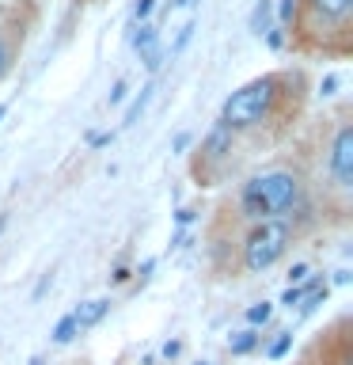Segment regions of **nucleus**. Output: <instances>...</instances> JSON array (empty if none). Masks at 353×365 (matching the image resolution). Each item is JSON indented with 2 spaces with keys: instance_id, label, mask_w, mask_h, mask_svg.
Masks as SVG:
<instances>
[{
  "instance_id": "1",
  "label": "nucleus",
  "mask_w": 353,
  "mask_h": 365,
  "mask_svg": "<svg viewBox=\"0 0 353 365\" xmlns=\"http://www.w3.org/2000/svg\"><path fill=\"white\" fill-rule=\"evenodd\" d=\"M296 198H300V182L289 171H262V175L247 179L239 190V210L251 221H278L281 213H289Z\"/></svg>"
},
{
  "instance_id": "2",
  "label": "nucleus",
  "mask_w": 353,
  "mask_h": 365,
  "mask_svg": "<svg viewBox=\"0 0 353 365\" xmlns=\"http://www.w3.org/2000/svg\"><path fill=\"white\" fill-rule=\"evenodd\" d=\"M273 99H278V80L273 76H262V80H251V84L236 88L232 96L224 99L221 107V125L224 130H239V125H255L270 114Z\"/></svg>"
},
{
  "instance_id": "3",
  "label": "nucleus",
  "mask_w": 353,
  "mask_h": 365,
  "mask_svg": "<svg viewBox=\"0 0 353 365\" xmlns=\"http://www.w3.org/2000/svg\"><path fill=\"white\" fill-rule=\"evenodd\" d=\"M285 247H289V225L258 221L255 228H251L247 244H243V267L255 270V274L266 270V267H273V262L285 255Z\"/></svg>"
},
{
  "instance_id": "4",
  "label": "nucleus",
  "mask_w": 353,
  "mask_h": 365,
  "mask_svg": "<svg viewBox=\"0 0 353 365\" xmlns=\"http://www.w3.org/2000/svg\"><path fill=\"white\" fill-rule=\"evenodd\" d=\"M330 175H334L338 187H353V130L342 125L334 133V145H330Z\"/></svg>"
},
{
  "instance_id": "5",
  "label": "nucleus",
  "mask_w": 353,
  "mask_h": 365,
  "mask_svg": "<svg viewBox=\"0 0 353 365\" xmlns=\"http://www.w3.org/2000/svg\"><path fill=\"white\" fill-rule=\"evenodd\" d=\"M107 312H110V301H107V297H91V301H84L76 312H68V316H73L76 331H84V327H95Z\"/></svg>"
},
{
  "instance_id": "6",
  "label": "nucleus",
  "mask_w": 353,
  "mask_h": 365,
  "mask_svg": "<svg viewBox=\"0 0 353 365\" xmlns=\"http://www.w3.org/2000/svg\"><path fill=\"white\" fill-rule=\"evenodd\" d=\"M152 91H156V84H144V88H141V96H137V99L130 103V110H125L122 125H133L137 118H141V114H144V107H148V103H152Z\"/></svg>"
},
{
  "instance_id": "7",
  "label": "nucleus",
  "mask_w": 353,
  "mask_h": 365,
  "mask_svg": "<svg viewBox=\"0 0 353 365\" xmlns=\"http://www.w3.org/2000/svg\"><path fill=\"white\" fill-rule=\"evenodd\" d=\"M156 46H159V34H156V27H152V23H141V31L133 34V50L144 57L148 50H156Z\"/></svg>"
},
{
  "instance_id": "8",
  "label": "nucleus",
  "mask_w": 353,
  "mask_h": 365,
  "mask_svg": "<svg viewBox=\"0 0 353 365\" xmlns=\"http://www.w3.org/2000/svg\"><path fill=\"white\" fill-rule=\"evenodd\" d=\"M258 346V331H236V335H228V350H232V354H251V350H255Z\"/></svg>"
},
{
  "instance_id": "9",
  "label": "nucleus",
  "mask_w": 353,
  "mask_h": 365,
  "mask_svg": "<svg viewBox=\"0 0 353 365\" xmlns=\"http://www.w3.org/2000/svg\"><path fill=\"white\" fill-rule=\"evenodd\" d=\"M312 8L319 16H330V19H342L346 11L353 8V0H312Z\"/></svg>"
},
{
  "instance_id": "10",
  "label": "nucleus",
  "mask_w": 353,
  "mask_h": 365,
  "mask_svg": "<svg viewBox=\"0 0 353 365\" xmlns=\"http://www.w3.org/2000/svg\"><path fill=\"white\" fill-rule=\"evenodd\" d=\"M270 11H273V4H270V0H258V4H255V11H251V31H255V34H266Z\"/></svg>"
},
{
  "instance_id": "11",
  "label": "nucleus",
  "mask_w": 353,
  "mask_h": 365,
  "mask_svg": "<svg viewBox=\"0 0 353 365\" xmlns=\"http://www.w3.org/2000/svg\"><path fill=\"white\" fill-rule=\"evenodd\" d=\"M80 335L76 324H73V316H65V319H57V327H53V342L57 346H65V342H73Z\"/></svg>"
},
{
  "instance_id": "12",
  "label": "nucleus",
  "mask_w": 353,
  "mask_h": 365,
  "mask_svg": "<svg viewBox=\"0 0 353 365\" xmlns=\"http://www.w3.org/2000/svg\"><path fill=\"white\" fill-rule=\"evenodd\" d=\"M194 31H198V23H194V19H190V23H182V27H179V38L171 42V50H167V57H179L182 50H186V42L194 38Z\"/></svg>"
},
{
  "instance_id": "13",
  "label": "nucleus",
  "mask_w": 353,
  "mask_h": 365,
  "mask_svg": "<svg viewBox=\"0 0 353 365\" xmlns=\"http://www.w3.org/2000/svg\"><path fill=\"white\" fill-rule=\"evenodd\" d=\"M323 301H327V285H315L312 293H304V304H300V312H304V316H307V312H315V308L323 304Z\"/></svg>"
},
{
  "instance_id": "14",
  "label": "nucleus",
  "mask_w": 353,
  "mask_h": 365,
  "mask_svg": "<svg viewBox=\"0 0 353 365\" xmlns=\"http://www.w3.org/2000/svg\"><path fill=\"white\" fill-rule=\"evenodd\" d=\"M270 316H273V304H266V301H262V304H251V308H247V324H255V327H258V324H266Z\"/></svg>"
},
{
  "instance_id": "15",
  "label": "nucleus",
  "mask_w": 353,
  "mask_h": 365,
  "mask_svg": "<svg viewBox=\"0 0 353 365\" xmlns=\"http://www.w3.org/2000/svg\"><path fill=\"white\" fill-rule=\"evenodd\" d=\"M289 346H293V331H281V339L270 346V358H273V361L285 358V354H289Z\"/></svg>"
},
{
  "instance_id": "16",
  "label": "nucleus",
  "mask_w": 353,
  "mask_h": 365,
  "mask_svg": "<svg viewBox=\"0 0 353 365\" xmlns=\"http://www.w3.org/2000/svg\"><path fill=\"white\" fill-rule=\"evenodd\" d=\"M152 8H156V0H137V4H133V19H148V16H152Z\"/></svg>"
},
{
  "instance_id": "17",
  "label": "nucleus",
  "mask_w": 353,
  "mask_h": 365,
  "mask_svg": "<svg viewBox=\"0 0 353 365\" xmlns=\"http://www.w3.org/2000/svg\"><path fill=\"white\" fill-rule=\"evenodd\" d=\"M144 65H148V73H156V68L164 65V50H159V46H156V50H148L144 53Z\"/></svg>"
},
{
  "instance_id": "18",
  "label": "nucleus",
  "mask_w": 353,
  "mask_h": 365,
  "mask_svg": "<svg viewBox=\"0 0 353 365\" xmlns=\"http://www.w3.org/2000/svg\"><path fill=\"white\" fill-rule=\"evenodd\" d=\"M293 11H296V0H281V4H278V19H281V23H289V19H293Z\"/></svg>"
},
{
  "instance_id": "19",
  "label": "nucleus",
  "mask_w": 353,
  "mask_h": 365,
  "mask_svg": "<svg viewBox=\"0 0 353 365\" xmlns=\"http://www.w3.org/2000/svg\"><path fill=\"white\" fill-rule=\"evenodd\" d=\"M190 141H194V133H179L175 141H171V153H186V148H190Z\"/></svg>"
},
{
  "instance_id": "20",
  "label": "nucleus",
  "mask_w": 353,
  "mask_h": 365,
  "mask_svg": "<svg viewBox=\"0 0 353 365\" xmlns=\"http://www.w3.org/2000/svg\"><path fill=\"white\" fill-rule=\"evenodd\" d=\"M152 270H156V259H144V262H141V270H137V278H141V285H148V278H152Z\"/></svg>"
},
{
  "instance_id": "21",
  "label": "nucleus",
  "mask_w": 353,
  "mask_h": 365,
  "mask_svg": "<svg viewBox=\"0 0 353 365\" xmlns=\"http://www.w3.org/2000/svg\"><path fill=\"white\" fill-rule=\"evenodd\" d=\"M334 88H338V76H327V80H319V96H334Z\"/></svg>"
},
{
  "instance_id": "22",
  "label": "nucleus",
  "mask_w": 353,
  "mask_h": 365,
  "mask_svg": "<svg viewBox=\"0 0 353 365\" xmlns=\"http://www.w3.org/2000/svg\"><path fill=\"white\" fill-rule=\"evenodd\" d=\"M266 42L273 46V50H281V46H285V34H281V27H270V31H266Z\"/></svg>"
},
{
  "instance_id": "23",
  "label": "nucleus",
  "mask_w": 353,
  "mask_h": 365,
  "mask_svg": "<svg viewBox=\"0 0 353 365\" xmlns=\"http://www.w3.org/2000/svg\"><path fill=\"white\" fill-rule=\"evenodd\" d=\"M110 141H114V133H91V137H88L91 148H102V145H110Z\"/></svg>"
},
{
  "instance_id": "24",
  "label": "nucleus",
  "mask_w": 353,
  "mask_h": 365,
  "mask_svg": "<svg viewBox=\"0 0 353 365\" xmlns=\"http://www.w3.org/2000/svg\"><path fill=\"white\" fill-rule=\"evenodd\" d=\"M50 282H53V274H42L38 278V285H34V301H42V293L50 289Z\"/></svg>"
},
{
  "instance_id": "25",
  "label": "nucleus",
  "mask_w": 353,
  "mask_h": 365,
  "mask_svg": "<svg viewBox=\"0 0 353 365\" xmlns=\"http://www.w3.org/2000/svg\"><path fill=\"white\" fill-rule=\"evenodd\" d=\"M179 354H182V342H175V339L164 342V358H167V361H171V358H179Z\"/></svg>"
},
{
  "instance_id": "26",
  "label": "nucleus",
  "mask_w": 353,
  "mask_h": 365,
  "mask_svg": "<svg viewBox=\"0 0 353 365\" xmlns=\"http://www.w3.org/2000/svg\"><path fill=\"white\" fill-rule=\"evenodd\" d=\"M304 278H307V267H304V262H296V267L289 270V285L293 282H304Z\"/></svg>"
},
{
  "instance_id": "27",
  "label": "nucleus",
  "mask_w": 353,
  "mask_h": 365,
  "mask_svg": "<svg viewBox=\"0 0 353 365\" xmlns=\"http://www.w3.org/2000/svg\"><path fill=\"white\" fill-rule=\"evenodd\" d=\"M125 99V80H118V84L110 88V103H122Z\"/></svg>"
},
{
  "instance_id": "28",
  "label": "nucleus",
  "mask_w": 353,
  "mask_h": 365,
  "mask_svg": "<svg viewBox=\"0 0 353 365\" xmlns=\"http://www.w3.org/2000/svg\"><path fill=\"white\" fill-rule=\"evenodd\" d=\"M8 73V46H4V38H0V76Z\"/></svg>"
},
{
  "instance_id": "29",
  "label": "nucleus",
  "mask_w": 353,
  "mask_h": 365,
  "mask_svg": "<svg viewBox=\"0 0 353 365\" xmlns=\"http://www.w3.org/2000/svg\"><path fill=\"white\" fill-rule=\"evenodd\" d=\"M175 221H179V225H190V221H194V210H186V205H182V210L175 213Z\"/></svg>"
},
{
  "instance_id": "30",
  "label": "nucleus",
  "mask_w": 353,
  "mask_h": 365,
  "mask_svg": "<svg viewBox=\"0 0 353 365\" xmlns=\"http://www.w3.org/2000/svg\"><path fill=\"white\" fill-rule=\"evenodd\" d=\"M198 0H171V8H194Z\"/></svg>"
},
{
  "instance_id": "31",
  "label": "nucleus",
  "mask_w": 353,
  "mask_h": 365,
  "mask_svg": "<svg viewBox=\"0 0 353 365\" xmlns=\"http://www.w3.org/2000/svg\"><path fill=\"white\" fill-rule=\"evenodd\" d=\"M4 114H8V103H0V122H4Z\"/></svg>"
},
{
  "instance_id": "32",
  "label": "nucleus",
  "mask_w": 353,
  "mask_h": 365,
  "mask_svg": "<svg viewBox=\"0 0 353 365\" xmlns=\"http://www.w3.org/2000/svg\"><path fill=\"white\" fill-rule=\"evenodd\" d=\"M4 225H8V217H4V213H0V232H4Z\"/></svg>"
},
{
  "instance_id": "33",
  "label": "nucleus",
  "mask_w": 353,
  "mask_h": 365,
  "mask_svg": "<svg viewBox=\"0 0 353 365\" xmlns=\"http://www.w3.org/2000/svg\"><path fill=\"white\" fill-rule=\"evenodd\" d=\"M31 365H42V361H38V358H34V361H31Z\"/></svg>"
},
{
  "instance_id": "34",
  "label": "nucleus",
  "mask_w": 353,
  "mask_h": 365,
  "mask_svg": "<svg viewBox=\"0 0 353 365\" xmlns=\"http://www.w3.org/2000/svg\"><path fill=\"white\" fill-rule=\"evenodd\" d=\"M198 365H209V361H198Z\"/></svg>"
}]
</instances>
